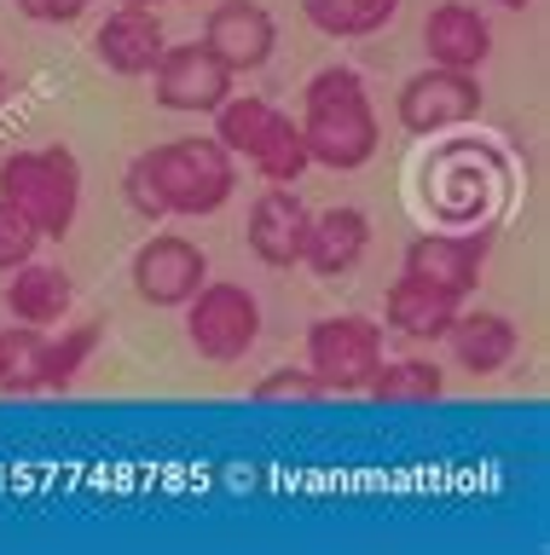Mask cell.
I'll list each match as a JSON object with an SVG mask.
<instances>
[{
  "label": "cell",
  "instance_id": "1",
  "mask_svg": "<svg viewBox=\"0 0 550 555\" xmlns=\"http://www.w3.org/2000/svg\"><path fill=\"white\" fill-rule=\"evenodd\" d=\"M128 203L140 215L163 220H203V215H220L238 191V163L220 139H168V145H151L145 156L128 163Z\"/></svg>",
  "mask_w": 550,
  "mask_h": 555
},
{
  "label": "cell",
  "instance_id": "2",
  "mask_svg": "<svg viewBox=\"0 0 550 555\" xmlns=\"http://www.w3.org/2000/svg\"><path fill=\"white\" fill-rule=\"evenodd\" d=\"M296 128H302L307 156H314L319 168H336V173L366 168L376 156V145H383V133H376V104L366 93V81H359V69H348V64L319 69V76L302 87Z\"/></svg>",
  "mask_w": 550,
  "mask_h": 555
},
{
  "label": "cell",
  "instance_id": "3",
  "mask_svg": "<svg viewBox=\"0 0 550 555\" xmlns=\"http://www.w3.org/2000/svg\"><path fill=\"white\" fill-rule=\"evenodd\" d=\"M0 197L36 225L41 237H64L81 215V163L64 145H29L0 163Z\"/></svg>",
  "mask_w": 550,
  "mask_h": 555
},
{
  "label": "cell",
  "instance_id": "4",
  "mask_svg": "<svg viewBox=\"0 0 550 555\" xmlns=\"http://www.w3.org/2000/svg\"><path fill=\"white\" fill-rule=\"evenodd\" d=\"M215 139L232 151V163L255 168L267 185H296L302 173L314 168V156L302 145V128L267 99H238L232 93L215 111Z\"/></svg>",
  "mask_w": 550,
  "mask_h": 555
},
{
  "label": "cell",
  "instance_id": "5",
  "mask_svg": "<svg viewBox=\"0 0 550 555\" xmlns=\"http://www.w3.org/2000/svg\"><path fill=\"white\" fill-rule=\"evenodd\" d=\"M383 336L388 330L366 312H331L307 330V371L324 393H366L371 371L383 364Z\"/></svg>",
  "mask_w": 550,
  "mask_h": 555
},
{
  "label": "cell",
  "instance_id": "6",
  "mask_svg": "<svg viewBox=\"0 0 550 555\" xmlns=\"http://www.w3.org/2000/svg\"><path fill=\"white\" fill-rule=\"evenodd\" d=\"M186 341L209 364H238L261 341V301H255V289L203 278V289L186 301Z\"/></svg>",
  "mask_w": 550,
  "mask_h": 555
},
{
  "label": "cell",
  "instance_id": "7",
  "mask_svg": "<svg viewBox=\"0 0 550 555\" xmlns=\"http://www.w3.org/2000/svg\"><path fill=\"white\" fill-rule=\"evenodd\" d=\"M487 255H493V220L452 225V232L411 237L400 272L429 284V289H440V295H452V301H463V295H475L481 272H487Z\"/></svg>",
  "mask_w": 550,
  "mask_h": 555
},
{
  "label": "cell",
  "instance_id": "8",
  "mask_svg": "<svg viewBox=\"0 0 550 555\" xmlns=\"http://www.w3.org/2000/svg\"><path fill=\"white\" fill-rule=\"evenodd\" d=\"M232 87H238V76L215 59L209 41H180V47L168 41L157 69H151V93L175 116H215L232 99Z\"/></svg>",
  "mask_w": 550,
  "mask_h": 555
},
{
  "label": "cell",
  "instance_id": "9",
  "mask_svg": "<svg viewBox=\"0 0 550 555\" xmlns=\"http://www.w3.org/2000/svg\"><path fill=\"white\" fill-rule=\"evenodd\" d=\"M498 191H504V168L487 151H470V145L440 151L423 168V203H435V215L446 225H481Z\"/></svg>",
  "mask_w": 550,
  "mask_h": 555
},
{
  "label": "cell",
  "instance_id": "10",
  "mask_svg": "<svg viewBox=\"0 0 550 555\" xmlns=\"http://www.w3.org/2000/svg\"><path fill=\"white\" fill-rule=\"evenodd\" d=\"M394 116H400V128L418 133V139H435V133H452L463 121H475L481 116L475 69H446V64L418 69V76L400 87V99H394Z\"/></svg>",
  "mask_w": 550,
  "mask_h": 555
},
{
  "label": "cell",
  "instance_id": "11",
  "mask_svg": "<svg viewBox=\"0 0 550 555\" xmlns=\"http://www.w3.org/2000/svg\"><path fill=\"white\" fill-rule=\"evenodd\" d=\"M128 278H133V295L145 307H186L203 289V278H209V255L180 232H157L133 249Z\"/></svg>",
  "mask_w": 550,
  "mask_h": 555
},
{
  "label": "cell",
  "instance_id": "12",
  "mask_svg": "<svg viewBox=\"0 0 550 555\" xmlns=\"http://www.w3.org/2000/svg\"><path fill=\"white\" fill-rule=\"evenodd\" d=\"M203 41L215 47V59L232 76H250V69H261L279 52V24H272V12L261 0H220V7H209Z\"/></svg>",
  "mask_w": 550,
  "mask_h": 555
},
{
  "label": "cell",
  "instance_id": "13",
  "mask_svg": "<svg viewBox=\"0 0 550 555\" xmlns=\"http://www.w3.org/2000/svg\"><path fill=\"white\" fill-rule=\"evenodd\" d=\"M307 220H314V208H307L296 191H290V185H267L261 197L250 203V255L261 260V267H272V272L302 267Z\"/></svg>",
  "mask_w": 550,
  "mask_h": 555
},
{
  "label": "cell",
  "instance_id": "14",
  "mask_svg": "<svg viewBox=\"0 0 550 555\" xmlns=\"http://www.w3.org/2000/svg\"><path fill=\"white\" fill-rule=\"evenodd\" d=\"M163 47H168V35H163V17L157 7H116L105 12V24L93 29V59L111 69V76H151L163 59Z\"/></svg>",
  "mask_w": 550,
  "mask_h": 555
},
{
  "label": "cell",
  "instance_id": "15",
  "mask_svg": "<svg viewBox=\"0 0 550 555\" xmlns=\"http://www.w3.org/2000/svg\"><path fill=\"white\" fill-rule=\"evenodd\" d=\"M371 249V215L354 203H336L324 215L307 220V249H302V267L319 272V278H348Z\"/></svg>",
  "mask_w": 550,
  "mask_h": 555
},
{
  "label": "cell",
  "instance_id": "16",
  "mask_svg": "<svg viewBox=\"0 0 550 555\" xmlns=\"http://www.w3.org/2000/svg\"><path fill=\"white\" fill-rule=\"evenodd\" d=\"M423 52H429V64H446V69H481L493 59L487 12L463 7V0H440V7L423 17Z\"/></svg>",
  "mask_w": 550,
  "mask_h": 555
},
{
  "label": "cell",
  "instance_id": "17",
  "mask_svg": "<svg viewBox=\"0 0 550 555\" xmlns=\"http://www.w3.org/2000/svg\"><path fill=\"white\" fill-rule=\"evenodd\" d=\"M7 278H12V284H7V312H12V324L53 330V324L71 319L76 289H71V272H64V267H47V260H24V267H12Z\"/></svg>",
  "mask_w": 550,
  "mask_h": 555
},
{
  "label": "cell",
  "instance_id": "18",
  "mask_svg": "<svg viewBox=\"0 0 550 555\" xmlns=\"http://www.w3.org/2000/svg\"><path fill=\"white\" fill-rule=\"evenodd\" d=\"M446 341H452L458 371L498 376V371L515 359V347H522V330H515L504 312H463V307H458V319H452V330H446Z\"/></svg>",
  "mask_w": 550,
  "mask_h": 555
},
{
  "label": "cell",
  "instance_id": "19",
  "mask_svg": "<svg viewBox=\"0 0 550 555\" xmlns=\"http://www.w3.org/2000/svg\"><path fill=\"white\" fill-rule=\"evenodd\" d=\"M458 307L463 301H452V295H440V289H429V284H418V278L400 272L388 284V295H383V324L394 330V336H406V341H446Z\"/></svg>",
  "mask_w": 550,
  "mask_h": 555
},
{
  "label": "cell",
  "instance_id": "20",
  "mask_svg": "<svg viewBox=\"0 0 550 555\" xmlns=\"http://www.w3.org/2000/svg\"><path fill=\"white\" fill-rule=\"evenodd\" d=\"M366 393L376 405H435L446 393V371L435 359H418V353H406V359L383 353V364H376L371 382H366Z\"/></svg>",
  "mask_w": 550,
  "mask_h": 555
},
{
  "label": "cell",
  "instance_id": "21",
  "mask_svg": "<svg viewBox=\"0 0 550 555\" xmlns=\"http://www.w3.org/2000/svg\"><path fill=\"white\" fill-rule=\"evenodd\" d=\"M400 0H302V17L331 41H366V35L388 29Z\"/></svg>",
  "mask_w": 550,
  "mask_h": 555
},
{
  "label": "cell",
  "instance_id": "22",
  "mask_svg": "<svg viewBox=\"0 0 550 555\" xmlns=\"http://www.w3.org/2000/svg\"><path fill=\"white\" fill-rule=\"evenodd\" d=\"M99 341H105V324L99 319H76L64 324L59 336H47V353H41V393H64L71 382L93 364Z\"/></svg>",
  "mask_w": 550,
  "mask_h": 555
},
{
  "label": "cell",
  "instance_id": "23",
  "mask_svg": "<svg viewBox=\"0 0 550 555\" xmlns=\"http://www.w3.org/2000/svg\"><path fill=\"white\" fill-rule=\"evenodd\" d=\"M41 353H47V330L36 324L0 330V393H41Z\"/></svg>",
  "mask_w": 550,
  "mask_h": 555
},
{
  "label": "cell",
  "instance_id": "24",
  "mask_svg": "<svg viewBox=\"0 0 550 555\" xmlns=\"http://www.w3.org/2000/svg\"><path fill=\"white\" fill-rule=\"evenodd\" d=\"M255 399H261V405H314V399H324V388H319V376L307 371H296V364H290V371H267L261 382H255Z\"/></svg>",
  "mask_w": 550,
  "mask_h": 555
},
{
  "label": "cell",
  "instance_id": "25",
  "mask_svg": "<svg viewBox=\"0 0 550 555\" xmlns=\"http://www.w3.org/2000/svg\"><path fill=\"white\" fill-rule=\"evenodd\" d=\"M41 243H47V237H41L36 225H29L7 197H0V272H12V267H24V260H36Z\"/></svg>",
  "mask_w": 550,
  "mask_h": 555
},
{
  "label": "cell",
  "instance_id": "26",
  "mask_svg": "<svg viewBox=\"0 0 550 555\" xmlns=\"http://www.w3.org/2000/svg\"><path fill=\"white\" fill-rule=\"evenodd\" d=\"M12 7H18L29 24H76L93 0H12Z\"/></svg>",
  "mask_w": 550,
  "mask_h": 555
},
{
  "label": "cell",
  "instance_id": "27",
  "mask_svg": "<svg viewBox=\"0 0 550 555\" xmlns=\"http://www.w3.org/2000/svg\"><path fill=\"white\" fill-rule=\"evenodd\" d=\"M493 7H504V12H527L533 0H493Z\"/></svg>",
  "mask_w": 550,
  "mask_h": 555
},
{
  "label": "cell",
  "instance_id": "28",
  "mask_svg": "<svg viewBox=\"0 0 550 555\" xmlns=\"http://www.w3.org/2000/svg\"><path fill=\"white\" fill-rule=\"evenodd\" d=\"M116 7H163V0H116Z\"/></svg>",
  "mask_w": 550,
  "mask_h": 555
},
{
  "label": "cell",
  "instance_id": "29",
  "mask_svg": "<svg viewBox=\"0 0 550 555\" xmlns=\"http://www.w3.org/2000/svg\"><path fill=\"white\" fill-rule=\"evenodd\" d=\"M0 93H7V69H0Z\"/></svg>",
  "mask_w": 550,
  "mask_h": 555
}]
</instances>
